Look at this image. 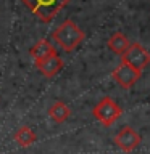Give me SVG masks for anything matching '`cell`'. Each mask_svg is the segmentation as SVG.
<instances>
[{
    "label": "cell",
    "mask_w": 150,
    "mask_h": 154,
    "mask_svg": "<svg viewBox=\"0 0 150 154\" xmlns=\"http://www.w3.org/2000/svg\"><path fill=\"white\" fill-rule=\"evenodd\" d=\"M92 114H94V117L99 120L100 124H103L105 127H110V125H113L116 120L123 116V109H121V106L116 103L111 96H103V98L94 106Z\"/></svg>",
    "instance_id": "cell-3"
},
{
    "label": "cell",
    "mask_w": 150,
    "mask_h": 154,
    "mask_svg": "<svg viewBox=\"0 0 150 154\" xmlns=\"http://www.w3.org/2000/svg\"><path fill=\"white\" fill-rule=\"evenodd\" d=\"M84 32L73 19H66L58 26L52 34V38L60 45L65 51H73L74 48H77L84 40Z\"/></svg>",
    "instance_id": "cell-1"
},
{
    "label": "cell",
    "mask_w": 150,
    "mask_h": 154,
    "mask_svg": "<svg viewBox=\"0 0 150 154\" xmlns=\"http://www.w3.org/2000/svg\"><path fill=\"white\" fill-rule=\"evenodd\" d=\"M36 67L45 77H50L52 79V77H55L58 72L63 69V60L58 56V53H57V55H52V56H48V58H45V60H42V61H37Z\"/></svg>",
    "instance_id": "cell-7"
},
{
    "label": "cell",
    "mask_w": 150,
    "mask_h": 154,
    "mask_svg": "<svg viewBox=\"0 0 150 154\" xmlns=\"http://www.w3.org/2000/svg\"><path fill=\"white\" fill-rule=\"evenodd\" d=\"M111 77H113V80L118 85H121L126 90H129L131 87H134L135 82L142 77V72L137 71V69H134L132 66H129V64H126V63L121 61V64L113 71Z\"/></svg>",
    "instance_id": "cell-5"
},
{
    "label": "cell",
    "mask_w": 150,
    "mask_h": 154,
    "mask_svg": "<svg viewBox=\"0 0 150 154\" xmlns=\"http://www.w3.org/2000/svg\"><path fill=\"white\" fill-rule=\"evenodd\" d=\"M121 58H123V63L132 66L134 69H137L140 72L150 64V53L137 42L131 43L128 50L121 55Z\"/></svg>",
    "instance_id": "cell-4"
},
{
    "label": "cell",
    "mask_w": 150,
    "mask_h": 154,
    "mask_svg": "<svg viewBox=\"0 0 150 154\" xmlns=\"http://www.w3.org/2000/svg\"><path fill=\"white\" fill-rule=\"evenodd\" d=\"M13 140H15V141H16L21 148H29V146H32V144L37 141V135L34 133V130H32L31 127L24 125V127H19L16 132H15Z\"/></svg>",
    "instance_id": "cell-9"
},
{
    "label": "cell",
    "mask_w": 150,
    "mask_h": 154,
    "mask_svg": "<svg viewBox=\"0 0 150 154\" xmlns=\"http://www.w3.org/2000/svg\"><path fill=\"white\" fill-rule=\"evenodd\" d=\"M113 141H115V144L121 149V151L131 152L140 144L142 138H140V135L135 132L132 127H123L118 133L115 135Z\"/></svg>",
    "instance_id": "cell-6"
},
{
    "label": "cell",
    "mask_w": 150,
    "mask_h": 154,
    "mask_svg": "<svg viewBox=\"0 0 150 154\" xmlns=\"http://www.w3.org/2000/svg\"><path fill=\"white\" fill-rule=\"evenodd\" d=\"M57 53H58L57 48L53 47L47 38H41V40L34 43L31 47V50H29V55L32 56L34 63L42 61V60H45V58L52 56V55H57Z\"/></svg>",
    "instance_id": "cell-8"
},
{
    "label": "cell",
    "mask_w": 150,
    "mask_h": 154,
    "mask_svg": "<svg viewBox=\"0 0 150 154\" xmlns=\"http://www.w3.org/2000/svg\"><path fill=\"white\" fill-rule=\"evenodd\" d=\"M129 38L124 35L123 32H115L113 35L108 38V48L115 55H123V53L129 48Z\"/></svg>",
    "instance_id": "cell-11"
},
{
    "label": "cell",
    "mask_w": 150,
    "mask_h": 154,
    "mask_svg": "<svg viewBox=\"0 0 150 154\" xmlns=\"http://www.w3.org/2000/svg\"><path fill=\"white\" fill-rule=\"evenodd\" d=\"M70 2L71 0H21V3L42 23H50Z\"/></svg>",
    "instance_id": "cell-2"
},
{
    "label": "cell",
    "mask_w": 150,
    "mask_h": 154,
    "mask_svg": "<svg viewBox=\"0 0 150 154\" xmlns=\"http://www.w3.org/2000/svg\"><path fill=\"white\" fill-rule=\"evenodd\" d=\"M71 116V109L63 103V101H55L50 108H48V117L57 124H63L68 117Z\"/></svg>",
    "instance_id": "cell-10"
}]
</instances>
